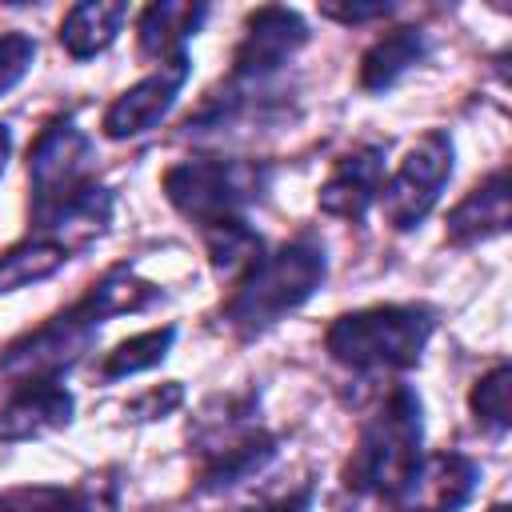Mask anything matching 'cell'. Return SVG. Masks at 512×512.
<instances>
[{"label": "cell", "instance_id": "1", "mask_svg": "<svg viewBox=\"0 0 512 512\" xmlns=\"http://www.w3.org/2000/svg\"><path fill=\"white\" fill-rule=\"evenodd\" d=\"M328 276V248L316 232H296L276 248H264L232 284L220 304V320L232 336L256 340L292 312H300Z\"/></svg>", "mask_w": 512, "mask_h": 512}, {"label": "cell", "instance_id": "2", "mask_svg": "<svg viewBox=\"0 0 512 512\" xmlns=\"http://www.w3.org/2000/svg\"><path fill=\"white\" fill-rule=\"evenodd\" d=\"M436 324V308L420 300L364 304L324 328V352L356 376H400L420 364Z\"/></svg>", "mask_w": 512, "mask_h": 512}, {"label": "cell", "instance_id": "3", "mask_svg": "<svg viewBox=\"0 0 512 512\" xmlns=\"http://www.w3.org/2000/svg\"><path fill=\"white\" fill-rule=\"evenodd\" d=\"M424 456V404L420 392L404 380L388 384V392L364 416L356 444L344 460V488L380 504H392L408 484Z\"/></svg>", "mask_w": 512, "mask_h": 512}, {"label": "cell", "instance_id": "4", "mask_svg": "<svg viewBox=\"0 0 512 512\" xmlns=\"http://www.w3.org/2000/svg\"><path fill=\"white\" fill-rule=\"evenodd\" d=\"M196 452V492H228L256 480L280 452V436L260 420L252 392L212 396L188 428Z\"/></svg>", "mask_w": 512, "mask_h": 512}, {"label": "cell", "instance_id": "5", "mask_svg": "<svg viewBox=\"0 0 512 512\" xmlns=\"http://www.w3.org/2000/svg\"><path fill=\"white\" fill-rule=\"evenodd\" d=\"M276 180V168L268 160H244V156H188L164 168L160 192L172 204L176 216H184L200 236L236 220H248V212L268 196Z\"/></svg>", "mask_w": 512, "mask_h": 512}, {"label": "cell", "instance_id": "6", "mask_svg": "<svg viewBox=\"0 0 512 512\" xmlns=\"http://www.w3.org/2000/svg\"><path fill=\"white\" fill-rule=\"evenodd\" d=\"M96 184V144L72 112H56L28 144V224L40 228Z\"/></svg>", "mask_w": 512, "mask_h": 512}, {"label": "cell", "instance_id": "7", "mask_svg": "<svg viewBox=\"0 0 512 512\" xmlns=\"http://www.w3.org/2000/svg\"><path fill=\"white\" fill-rule=\"evenodd\" d=\"M100 320L72 300L68 308L52 312L44 324L20 332L12 344L0 348V380L8 384H28V380H64L100 340Z\"/></svg>", "mask_w": 512, "mask_h": 512}, {"label": "cell", "instance_id": "8", "mask_svg": "<svg viewBox=\"0 0 512 512\" xmlns=\"http://www.w3.org/2000/svg\"><path fill=\"white\" fill-rule=\"evenodd\" d=\"M456 168V144L444 128H428L420 132L408 152L396 160V168H388L384 188H380V216L392 232H412L420 228L432 208L444 196V184L452 180Z\"/></svg>", "mask_w": 512, "mask_h": 512}, {"label": "cell", "instance_id": "9", "mask_svg": "<svg viewBox=\"0 0 512 512\" xmlns=\"http://www.w3.org/2000/svg\"><path fill=\"white\" fill-rule=\"evenodd\" d=\"M312 40L308 20L296 8L264 4L244 16L240 40L232 48V68L224 80L232 84H276V76L296 60V52Z\"/></svg>", "mask_w": 512, "mask_h": 512}, {"label": "cell", "instance_id": "10", "mask_svg": "<svg viewBox=\"0 0 512 512\" xmlns=\"http://www.w3.org/2000/svg\"><path fill=\"white\" fill-rule=\"evenodd\" d=\"M192 76V56L180 52L164 64H156L152 72H144L136 84H128L124 92L112 96V104L100 116V132L108 140H136L144 132H152L180 100L184 84Z\"/></svg>", "mask_w": 512, "mask_h": 512}, {"label": "cell", "instance_id": "11", "mask_svg": "<svg viewBox=\"0 0 512 512\" xmlns=\"http://www.w3.org/2000/svg\"><path fill=\"white\" fill-rule=\"evenodd\" d=\"M480 480H484V468L476 456H468L460 448H440V452L420 456L416 472L408 476V484L396 492V500L388 508H396V512H460L472 504Z\"/></svg>", "mask_w": 512, "mask_h": 512}, {"label": "cell", "instance_id": "12", "mask_svg": "<svg viewBox=\"0 0 512 512\" xmlns=\"http://www.w3.org/2000/svg\"><path fill=\"white\" fill-rule=\"evenodd\" d=\"M384 176H388V144H376V140L352 144L344 156L332 160V168L316 192V208L324 216L360 224L376 208Z\"/></svg>", "mask_w": 512, "mask_h": 512}, {"label": "cell", "instance_id": "13", "mask_svg": "<svg viewBox=\"0 0 512 512\" xmlns=\"http://www.w3.org/2000/svg\"><path fill=\"white\" fill-rule=\"evenodd\" d=\"M76 416V396L64 380L8 384L0 400V444H28L64 432Z\"/></svg>", "mask_w": 512, "mask_h": 512}, {"label": "cell", "instance_id": "14", "mask_svg": "<svg viewBox=\"0 0 512 512\" xmlns=\"http://www.w3.org/2000/svg\"><path fill=\"white\" fill-rule=\"evenodd\" d=\"M504 232H508V168H492L452 204V212L444 216V240L452 248H472Z\"/></svg>", "mask_w": 512, "mask_h": 512}, {"label": "cell", "instance_id": "15", "mask_svg": "<svg viewBox=\"0 0 512 512\" xmlns=\"http://www.w3.org/2000/svg\"><path fill=\"white\" fill-rule=\"evenodd\" d=\"M428 48L432 44L420 24H392L360 52V64H356L360 92H368V96L392 92L412 68H420L428 60Z\"/></svg>", "mask_w": 512, "mask_h": 512}, {"label": "cell", "instance_id": "16", "mask_svg": "<svg viewBox=\"0 0 512 512\" xmlns=\"http://www.w3.org/2000/svg\"><path fill=\"white\" fill-rule=\"evenodd\" d=\"M208 4L200 0H160L136 12V56L144 64H164L180 52H188V40L204 28Z\"/></svg>", "mask_w": 512, "mask_h": 512}, {"label": "cell", "instance_id": "17", "mask_svg": "<svg viewBox=\"0 0 512 512\" xmlns=\"http://www.w3.org/2000/svg\"><path fill=\"white\" fill-rule=\"evenodd\" d=\"M112 216H116V192L96 180V184L84 188L76 200H68L52 220H44L36 232L52 236V240L76 260V256H84V252L96 248V240L112 228Z\"/></svg>", "mask_w": 512, "mask_h": 512}, {"label": "cell", "instance_id": "18", "mask_svg": "<svg viewBox=\"0 0 512 512\" xmlns=\"http://www.w3.org/2000/svg\"><path fill=\"white\" fill-rule=\"evenodd\" d=\"M124 24H128V4H120V0H84V4H72L60 16L56 40L76 64H84V60L108 52L116 44V36L124 32Z\"/></svg>", "mask_w": 512, "mask_h": 512}, {"label": "cell", "instance_id": "19", "mask_svg": "<svg viewBox=\"0 0 512 512\" xmlns=\"http://www.w3.org/2000/svg\"><path fill=\"white\" fill-rule=\"evenodd\" d=\"M160 300H164L160 284L144 280L132 264H112V268H104V272L84 288V296H80V304H84L100 324L112 320V316L148 312V308L160 304Z\"/></svg>", "mask_w": 512, "mask_h": 512}, {"label": "cell", "instance_id": "20", "mask_svg": "<svg viewBox=\"0 0 512 512\" xmlns=\"http://www.w3.org/2000/svg\"><path fill=\"white\" fill-rule=\"evenodd\" d=\"M172 344H176V324H152V328H144V332H132V336L116 340V344L96 360L92 376H96L100 384L132 380V376H140V372L160 368V364L168 360Z\"/></svg>", "mask_w": 512, "mask_h": 512}, {"label": "cell", "instance_id": "21", "mask_svg": "<svg viewBox=\"0 0 512 512\" xmlns=\"http://www.w3.org/2000/svg\"><path fill=\"white\" fill-rule=\"evenodd\" d=\"M72 264V256L44 232H32L24 240H16L12 248L0 252V296H12L20 288L44 284L56 272H64Z\"/></svg>", "mask_w": 512, "mask_h": 512}, {"label": "cell", "instance_id": "22", "mask_svg": "<svg viewBox=\"0 0 512 512\" xmlns=\"http://www.w3.org/2000/svg\"><path fill=\"white\" fill-rule=\"evenodd\" d=\"M508 392H512V368L508 360H496L488 372H480L468 388V412L476 420L480 432H488L492 440H504L512 428L508 416Z\"/></svg>", "mask_w": 512, "mask_h": 512}, {"label": "cell", "instance_id": "23", "mask_svg": "<svg viewBox=\"0 0 512 512\" xmlns=\"http://www.w3.org/2000/svg\"><path fill=\"white\" fill-rule=\"evenodd\" d=\"M0 512H92V496L64 484H8L0 488Z\"/></svg>", "mask_w": 512, "mask_h": 512}, {"label": "cell", "instance_id": "24", "mask_svg": "<svg viewBox=\"0 0 512 512\" xmlns=\"http://www.w3.org/2000/svg\"><path fill=\"white\" fill-rule=\"evenodd\" d=\"M36 64V40L20 28L0 32V96H8Z\"/></svg>", "mask_w": 512, "mask_h": 512}, {"label": "cell", "instance_id": "25", "mask_svg": "<svg viewBox=\"0 0 512 512\" xmlns=\"http://www.w3.org/2000/svg\"><path fill=\"white\" fill-rule=\"evenodd\" d=\"M180 404H184V384H180V380H164V384H152V388L136 392V396L124 404V416H128L132 424H152V420L172 416Z\"/></svg>", "mask_w": 512, "mask_h": 512}, {"label": "cell", "instance_id": "26", "mask_svg": "<svg viewBox=\"0 0 512 512\" xmlns=\"http://www.w3.org/2000/svg\"><path fill=\"white\" fill-rule=\"evenodd\" d=\"M396 12V4L388 0H372V4H320L324 20H336L340 28H364L372 20H388Z\"/></svg>", "mask_w": 512, "mask_h": 512}, {"label": "cell", "instance_id": "27", "mask_svg": "<svg viewBox=\"0 0 512 512\" xmlns=\"http://www.w3.org/2000/svg\"><path fill=\"white\" fill-rule=\"evenodd\" d=\"M312 496H316V488L300 484V488H288L276 500H264L260 508H248V512H312Z\"/></svg>", "mask_w": 512, "mask_h": 512}, {"label": "cell", "instance_id": "28", "mask_svg": "<svg viewBox=\"0 0 512 512\" xmlns=\"http://www.w3.org/2000/svg\"><path fill=\"white\" fill-rule=\"evenodd\" d=\"M8 160H12V128H8L4 120H0V176H4Z\"/></svg>", "mask_w": 512, "mask_h": 512}, {"label": "cell", "instance_id": "29", "mask_svg": "<svg viewBox=\"0 0 512 512\" xmlns=\"http://www.w3.org/2000/svg\"><path fill=\"white\" fill-rule=\"evenodd\" d=\"M488 512H508V504H492V508H488Z\"/></svg>", "mask_w": 512, "mask_h": 512}]
</instances>
